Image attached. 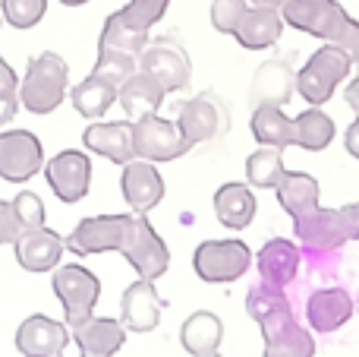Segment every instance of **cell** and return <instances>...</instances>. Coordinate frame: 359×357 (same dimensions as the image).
Instances as JSON below:
<instances>
[{
    "label": "cell",
    "mask_w": 359,
    "mask_h": 357,
    "mask_svg": "<svg viewBox=\"0 0 359 357\" xmlns=\"http://www.w3.org/2000/svg\"><path fill=\"white\" fill-rule=\"evenodd\" d=\"M67 250L73 257L95 253H120L130 259L139 278H161L170 266V250L149 221V215L120 212V215H88L67 234Z\"/></svg>",
    "instance_id": "6da1fadb"
},
{
    "label": "cell",
    "mask_w": 359,
    "mask_h": 357,
    "mask_svg": "<svg viewBox=\"0 0 359 357\" xmlns=\"http://www.w3.org/2000/svg\"><path fill=\"white\" fill-rule=\"evenodd\" d=\"M246 313L259 323L265 335V357H312L316 339L309 329H303L293 316V307L287 301L284 288L259 282L246 294Z\"/></svg>",
    "instance_id": "7a4b0ae2"
},
{
    "label": "cell",
    "mask_w": 359,
    "mask_h": 357,
    "mask_svg": "<svg viewBox=\"0 0 359 357\" xmlns=\"http://www.w3.org/2000/svg\"><path fill=\"white\" fill-rule=\"evenodd\" d=\"M252 136L259 145H278V149L299 145L309 152H322L334 139V120L312 105L299 117H287L278 105H262L252 111Z\"/></svg>",
    "instance_id": "3957f363"
},
{
    "label": "cell",
    "mask_w": 359,
    "mask_h": 357,
    "mask_svg": "<svg viewBox=\"0 0 359 357\" xmlns=\"http://www.w3.org/2000/svg\"><path fill=\"white\" fill-rule=\"evenodd\" d=\"M280 16L293 29L344 48L353 57V67H359V19L350 16L337 0H284Z\"/></svg>",
    "instance_id": "277c9868"
},
{
    "label": "cell",
    "mask_w": 359,
    "mask_h": 357,
    "mask_svg": "<svg viewBox=\"0 0 359 357\" xmlns=\"http://www.w3.org/2000/svg\"><path fill=\"white\" fill-rule=\"evenodd\" d=\"M69 92V67L60 54L44 51L32 57L25 76L19 79V105L32 114H50L63 105Z\"/></svg>",
    "instance_id": "5b68a950"
},
{
    "label": "cell",
    "mask_w": 359,
    "mask_h": 357,
    "mask_svg": "<svg viewBox=\"0 0 359 357\" xmlns=\"http://www.w3.org/2000/svg\"><path fill=\"white\" fill-rule=\"evenodd\" d=\"M170 0H130L123 10L111 13L101 29L98 51H126V54H142L149 44V32L168 13Z\"/></svg>",
    "instance_id": "8992f818"
},
{
    "label": "cell",
    "mask_w": 359,
    "mask_h": 357,
    "mask_svg": "<svg viewBox=\"0 0 359 357\" xmlns=\"http://www.w3.org/2000/svg\"><path fill=\"white\" fill-rule=\"evenodd\" d=\"M50 288H54L57 301H60L63 323L69 329L82 326L86 320L95 316V307H98V297H101V282L92 269H86L79 263L57 266L54 275H50Z\"/></svg>",
    "instance_id": "52a82bcc"
},
{
    "label": "cell",
    "mask_w": 359,
    "mask_h": 357,
    "mask_svg": "<svg viewBox=\"0 0 359 357\" xmlns=\"http://www.w3.org/2000/svg\"><path fill=\"white\" fill-rule=\"evenodd\" d=\"M350 67H353V57L347 51L337 48V44H325L297 73V92L306 98V105L322 108L325 101H331L337 82L347 79Z\"/></svg>",
    "instance_id": "ba28073f"
},
{
    "label": "cell",
    "mask_w": 359,
    "mask_h": 357,
    "mask_svg": "<svg viewBox=\"0 0 359 357\" xmlns=\"http://www.w3.org/2000/svg\"><path fill=\"white\" fill-rule=\"evenodd\" d=\"M252 266V253L243 240L227 238V240H202L192 253V269L202 282L208 285H227L243 278Z\"/></svg>",
    "instance_id": "9c48e42d"
},
{
    "label": "cell",
    "mask_w": 359,
    "mask_h": 357,
    "mask_svg": "<svg viewBox=\"0 0 359 357\" xmlns=\"http://www.w3.org/2000/svg\"><path fill=\"white\" fill-rule=\"evenodd\" d=\"M139 73H149L151 79H158L164 86V92H180L189 86L192 79V63L186 48L177 41L174 35L151 38L139 54Z\"/></svg>",
    "instance_id": "30bf717a"
},
{
    "label": "cell",
    "mask_w": 359,
    "mask_h": 357,
    "mask_svg": "<svg viewBox=\"0 0 359 357\" xmlns=\"http://www.w3.org/2000/svg\"><path fill=\"white\" fill-rule=\"evenodd\" d=\"M177 124L189 145L221 139L230 130V105L217 92H198L196 98L183 101L177 111Z\"/></svg>",
    "instance_id": "8fae6325"
},
{
    "label": "cell",
    "mask_w": 359,
    "mask_h": 357,
    "mask_svg": "<svg viewBox=\"0 0 359 357\" xmlns=\"http://www.w3.org/2000/svg\"><path fill=\"white\" fill-rule=\"evenodd\" d=\"M133 136H136V158H145V162H155V164L177 162V158H183L192 149L177 120H164L158 114L139 117L133 124Z\"/></svg>",
    "instance_id": "7c38bea8"
},
{
    "label": "cell",
    "mask_w": 359,
    "mask_h": 357,
    "mask_svg": "<svg viewBox=\"0 0 359 357\" xmlns=\"http://www.w3.org/2000/svg\"><path fill=\"white\" fill-rule=\"evenodd\" d=\"M44 181H48L50 193L57 200L73 206V202L88 196V187H92V158L82 149L57 152L54 158L44 162Z\"/></svg>",
    "instance_id": "4fadbf2b"
},
{
    "label": "cell",
    "mask_w": 359,
    "mask_h": 357,
    "mask_svg": "<svg viewBox=\"0 0 359 357\" xmlns=\"http://www.w3.org/2000/svg\"><path fill=\"white\" fill-rule=\"evenodd\" d=\"M38 171H44L41 139L32 130L0 133V177L6 183H29Z\"/></svg>",
    "instance_id": "5bb4252c"
},
{
    "label": "cell",
    "mask_w": 359,
    "mask_h": 357,
    "mask_svg": "<svg viewBox=\"0 0 359 357\" xmlns=\"http://www.w3.org/2000/svg\"><path fill=\"white\" fill-rule=\"evenodd\" d=\"M293 234L299 238L303 250L316 259L341 253V247L350 240L341 219V209H322V206L316 212L303 215V219H293Z\"/></svg>",
    "instance_id": "9a60e30c"
},
{
    "label": "cell",
    "mask_w": 359,
    "mask_h": 357,
    "mask_svg": "<svg viewBox=\"0 0 359 357\" xmlns=\"http://www.w3.org/2000/svg\"><path fill=\"white\" fill-rule=\"evenodd\" d=\"M63 250H67V238L54 231L48 225L38 228H25L19 231V238L13 240V253H16V263L22 266L25 272H54L63 259Z\"/></svg>",
    "instance_id": "2e32d148"
},
{
    "label": "cell",
    "mask_w": 359,
    "mask_h": 357,
    "mask_svg": "<svg viewBox=\"0 0 359 357\" xmlns=\"http://www.w3.org/2000/svg\"><path fill=\"white\" fill-rule=\"evenodd\" d=\"M73 332L67 323H57L44 313H32L16 329V351L22 357H57L69 345Z\"/></svg>",
    "instance_id": "e0dca14e"
},
{
    "label": "cell",
    "mask_w": 359,
    "mask_h": 357,
    "mask_svg": "<svg viewBox=\"0 0 359 357\" xmlns=\"http://www.w3.org/2000/svg\"><path fill=\"white\" fill-rule=\"evenodd\" d=\"M120 190H123V200H126V206H130V212L149 215L151 209L164 200V177H161V171L155 168V162L133 158L130 164H123Z\"/></svg>",
    "instance_id": "ac0fdd59"
},
{
    "label": "cell",
    "mask_w": 359,
    "mask_h": 357,
    "mask_svg": "<svg viewBox=\"0 0 359 357\" xmlns=\"http://www.w3.org/2000/svg\"><path fill=\"white\" fill-rule=\"evenodd\" d=\"M82 143L88 152L101 158H111L114 164H130L136 158V136H133V120H95L86 126Z\"/></svg>",
    "instance_id": "d6986e66"
},
{
    "label": "cell",
    "mask_w": 359,
    "mask_h": 357,
    "mask_svg": "<svg viewBox=\"0 0 359 357\" xmlns=\"http://www.w3.org/2000/svg\"><path fill=\"white\" fill-rule=\"evenodd\" d=\"M164 301L158 297V288L151 278H139L120 297V323L126 332H151L161 323Z\"/></svg>",
    "instance_id": "ffe728a7"
},
{
    "label": "cell",
    "mask_w": 359,
    "mask_h": 357,
    "mask_svg": "<svg viewBox=\"0 0 359 357\" xmlns=\"http://www.w3.org/2000/svg\"><path fill=\"white\" fill-rule=\"evenodd\" d=\"M297 89V73H293L290 60L287 57H274L265 60L255 70V79L249 86V105L262 108V105H287Z\"/></svg>",
    "instance_id": "44dd1931"
},
{
    "label": "cell",
    "mask_w": 359,
    "mask_h": 357,
    "mask_svg": "<svg viewBox=\"0 0 359 357\" xmlns=\"http://www.w3.org/2000/svg\"><path fill=\"white\" fill-rule=\"evenodd\" d=\"M69 332L79 348V357H114L126 345V326L114 316H92Z\"/></svg>",
    "instance_id": "7402d4cb"
},
{
    "label": "cell",
    "mask_w": 359,
    "mask_h": 357,
    "mask_svg": "<svg viewBox=\"0 0 359 357\" xmlns=\"http://www.w3.org/2000/svg\"><path fill=\"white\" fill-rule=\"evenodd\" d=\"M356 313L353 297L344 288H318L306 301V320L316 332H334Z\"/></svg>",
    "instance_id": "603a6c76"
},
{
    "label": "cell",
    "mask_w": 359,
    "mask_h": 357,
    "mask_svg": "<svg viewBox=\"0 0 359 357\" xmlns=\"http://www.w3.org/2000/svg\"><path fill=\"white\" fill-rule=\"evenodd\" d=\"M299 259L303 257H299L297 244H290V240H284V238L268 240V244L259 250V257H255L259 278L265 285H271V288H287L299 272Z\"/></svg>",
    "instance_id": "cb8c5ba5"
},
{
    "label": "cell",
    "mask_w": 359,
    "mask_h": 357,
    "mask_svg": "<svg viewBox=\"0 0 359 357\" xmlns=\"http://www.w3.org/2000/svg\"><path fill=\"white\" fill-rule=\"evenodd\" d=\"M280 32H284V16L280 10H268V6H249L243 13L240 25H236L233 38L246 51H265L271 44H278Z\"/></svg>",
    "instance_id": "d4e9b609"
},
{
    "label": "cell",
    "mask_w": 359,
    "mask_h": 357,
    "mask_svg": "<svg viewBox=\"0 0 359 357\" xmlns=\"http://www.w3.org/2000/svg\"><path fill=\"white\" fill-rule=\"evenodd\" d=\"M117 98H120V86L111 79H104V76L95 73V70L82 82H76L73 92H69L73 108L88 120H101L114 105H117Z\"/></svg>",
    "instance_id": "484cf974"
},
{
    "label": "cell",
    "mask_w": 359,
    "mask_h": 357,
    "mask_svg": "<svg viewBox=\"0 0 359 357\" xmlns=\"http://www.w3.org/2000/svg\"><path fill=\"white\" fill-rule=\"evenodd\" d=\"M221 339H224V323L217 320L211 310H196V313L186 316V323L180 326V345L192 357L217 354Z\"/></svg>",
    "instance_id": "4316f807"
},
{
    "label": "cell",
    "mask_w": 359,
    "mask_h": 357,
    "mask_svg": "<svg viewBox=\"0 0 359 357\" xmlns=\"http://www.w3.org/2000/svg\"><path fill=\"white\" fill-rule=\"evenodd\" d=\"M164 86L158 79H151L149 73H136L133 79H126L123 86H120V108H123L126 120H133L136 124L139 117H149V114H158V108H161L164 101Z\"/></svg>",
    "instance_id": "83f0119b"
},
{
    "label": "cell",
    "mask_w": 359,
    "mask_h": 357,
    "mask_svg": "<svg viewBox=\"0 0 359 357\" xmlns=\"http://www.w3.org/2000/svg\"><path fill=\"white\" fill-rule=\"evenodd\" d=\"M278 202L290 219H303V215L316 212L318 209V181L312 174H303V171H284L278 187Z\"/></svg>",
    "instance_id": "f1b7e54d"
},
{
    "label": "cell",
    "mask_w": 359,
    "mask_h": 357,
    "mask_svg": "<svg viewBox=\"0 0 359 357\" xmlns=\"http://www.w3.org/2000/svg\"><path fill=\"white\" fill-rule=\"evenodd\" d=\"M215 215L224 228L243 231L255 219V196L246 183H224L215 193Z\"/></svg>",
    "instance_id": "f546056e"
},
{
    "label": "cell",
    "mask_w": 359,
    "mask_h": 357,
    "mask_svg": "<svg viewBox=\"0 0 359 357\" xmlns=\"http://www.w3.org/2000/svg\"><path fill=\"white\" fill-rule=\"evenodd\" d=\"M246 177L252 187L274 190L284 177V149L278 145H262L246 158Z\"/></svg>",
    "instance_id": "4dcf8cb0"
},
{
    "label": "cell",
    "mask_w": 359,
    "mask_h": 357,
    "mask_svg": "<svg viewBox=\"0 0 359 357\" xmlns=\"http://www.w3.org/2000/svg\"><path fill=\"white\" fill-rule=\"evenodd\" d=\"M95 73H101L104 79L123 86L126 79L139 73V54H126V51H98V63Z\"/></svg>",
    "instance_id": "1f68e13d"
},
{
    "label": "cell",
    "mask_w": 359,
    "mask_h": 357,
    "mask_svg": "<svg viewBox=\"0 0 359 357\" xmlns=\"http://www.w3.org/2000/svg\"><path fill=\"white\" fill-rule=\"evenodd\" d=\"M0 13L13 29H35L48 13V0H0Z\"/></svg>",
    "instance_id": "d6a6232c"
},
{
    "label": "cell",
    "mask_w": 359,
    "mask_h": 357,
    "mask_svg": "<svg viewBox=\"0 0 359 357\" xmlns=\"http://www.w3.org/2000/svg\"><path fill=\"white\" fill-rule=\"evenodd\" d=\"M13 212H16L19 219V228H38L44 225V202L38 193H32V190H19L16 196H13Z\"/></svg>",
    "instance_id": "836d02e7"
},
{
    "label": "cell",
    "mask_w": 359,
    "mask_h": 357,
    "mask_svg": "<svg viewBox=\"0 0 359 357\" xmlns=\"http://www.w3.org/2000/svg\"><path fill=\"white\" fill-rule=\"evenodd\" d=\"M246 10V0H211V25L224 35H233Z\"/></svg>",
    "instance_id": "e575fe53"
},
{
    "label": "cell",
    "mask_w": 359,
    "mask_h": 357,
    "mask_svg": "<svg viewBox=\"0 0 359 357\" xmlns=\"http://www.w3.org/2000/svg\"><path fill=\"white\" fill-rule=\"evenodd\" d=\"M19 219L16 212H13V202L0 200V244H13V240L19 238Z\"/></svg>",
    "instance_id": "d590c367"
},
{
    "label": "cell",
    "mask_w": 359,
    "mask_h": 357,
    "mask_svg": "<svg viewBox=\"0 0 359 357\" xmlns=\"http://www.w3.org/2000/svg\"><path fill=\"white\" fill-rule=\"evenodd\" d=\"M19 108H22L19 105V92H0V126L10 124Z\"/></svg>",
    "instance_id": "8d00e7d4"
},
{
    "label": "cell",
    "mask_w": 359,
    "mask_h": 357,
    "mask_svg": "<svg viewBox=\"0 0 359 357\" xmlns=\"http://www.w3.org/2000/svg\"><path fill=\"white\" fill-rule=\"evenodd\" d=\"M341 219H344V228H347V238L350 240H359V202H350V206L341 209Z\"/></svg>",
    "instance_id": "74e56055"
},
{
    "label": "cell",
    "mask_w": 359,
    "mask_h": 357,
    "mask_svg": "<svg viewBox=\"0 0 359 357\" xmlns=\"http://www.w3.org/2000/svg\"><path fill=\"white\" fill-rule=\"evenodd\" d=\"M0 92H19V76L4 57H0Z\"/></svg>",
    "instance_id": "f35d334b"
},
{
    "label": "cell",
    "mask_w": 359,
    "mask_h": 357,
    "mask_svg": "<svg viewBox=\"0 0 359 357\" xmlns=\"http://www.w3.org/2000/svg\"><path fill=\"white\" fill-rule=\"evenodd\" d=\"M344 145H347V152L359 162V117L347 126V133H344Z\"/></svg>",
    "instance_id": "ab89813d"
},
{
    "label": "cell",
    "mask_w": 359,
    "mask_h": 357,
    "mask_svg": "<svg viewBox=\"0 0 359 357\" xmlns=\"http://www.w3.org/2000/svg\"><path fill=\"white\" fill-rule=\"evenodd\" d=\"M344 98H347V105H350V108H353V111L359 114V76H356V79L347 86V92H344Z\"/></svg>",
    "instance_id": "60d3db41"
},
{
    "label": "cell",
    "mask_w": 359,
    "mask_h": 357,
    "mask_svg": "<svg viewBox=\"0 0 359 357\" xmlns=\"http://www.w3.org/2000/svg\"><path fill=\"white\" fill-rule=\"evenodd\" d=\"M252 6H268V10H280L284 6V0H249Z\"/></svg>",
    "instance_id": "b9f144b4"
},
{
    "label": "cell",
    "mask_w": 359,
    "mask_h": 357,
    "mask_svg": "<svg viewBox=\"0 0 359 357\" xmlns=\"http://www.w3.org/2000/svg\"><path fill=\"white\" fill-rule=\"evenodd\" d=\"M57 4H63V6H82V4H88V0H57Z\"/></svg>",
    "instance_id": "7bdbcfd3"
},
{
    "label": "cell",
    "mask_w": 359,
    "mask_h": 357,
    "mask_svg": "<svg viewBox=\"0 0 359 357\" xmlns=\"http://www.w3.org/2000/svg\"><path fill=\"white\" fill-rule=\"evenodd\" d=\"M0 25H4V13H0Z\"/></svg>",
    "instance_id": "ee69618b"
},
{
    "label": "cell",
    "mask_w": 359,
    "mask_h": 357,
    "mask_svg": "<svg viewBox=\"0 0 359 357\" xmlns=\"http://www.w3.org/2000/svg\"><path fill=\"white\" fill-rule=\"evenodd\" d=\"M356 313H359V301H356Z\"/></svg>",
    "instance_id": "f6af8a7d"
},
{
    "label": "cell",
    "mask_w": 359,
    "mask_h": 357,
    "mask_svg": "<svg viewBox=\"0 0 359 357\" xmlns=\"http://www.w3.org/2000/svg\"><path fill=\"white\" fill-rule=\"evenodd\" d=\"M208 357H221V354H208Z\"/></svg>",
    "instance_id": "bcb514c9"
},
{
    "label": "cell",
    "mask_w": 359,
    "mask_h": 357,
    "mask_svg": "<svg viewBox=\"0 0 359 357\" xmlns=\"http://www.w3.org/2000/svg\"><path fill=\"white\" fill-rule=\"evenodd\" d=\"M57 357H63V354H57Z\"/></svg>",
    "instance_id": "7dc6e473"
}]
</instances>
